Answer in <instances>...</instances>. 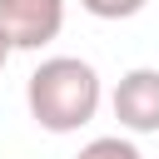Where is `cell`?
I'll list each match as a JSON object with an SVG mask.
<instances>
[{
	"label": "cell",
	"mask_w": 159,
	"mask_h": 159,
	"mask_svg": "<svg viewBox=\"0 0 159 159\" xmlns=\"http://www.w3.org/2000/svg\"><path fill=\"white\" fill-rule=\"evenodd\" d=\"M0 30L15 50H40L65 30V0H0Z\"/></svg>",
	"instance_id": "obj_3"
},
{
	"label": "cell",
	"mask_w": 159,
	"mask_h": 159,
	"mask_svg": "<svg viewBox=\"0 0 159 159\" xmlns=\"http://www.w3.org/2000/svg\"><path fill=\"white\" fill-rule=\"evenodd\" d=\"M109 109H114L119 129H129V134H159V70L139 65V70L119 75V84L109 94Z\"/></svg>",
	"instance_id": "obj_2"
},
{
	"label": "cell",
	"mask_w": 159,
	"mask_h": 159,
	"mask_svg": "<svg viewBox=\"0 0 159 159\" xmlns=\"http://www.w3.org/2000/svg\"><path fill=\"white\" fill-rule=\"evenodd\" d=\"M75 159H144V154H139L134 139H124V134H104V139H89Z\"/></svg>",
	"instance_id": "obj_4"
},
{
	"label": "cell",
	"mask_w": 159,
	"mask_h": 159,
	"mask_svg": "<svg viewBox=\"0 0 159 159\" xmlns=\"http://www.w3.org/2000/svg\"><path fill=\"white\" fill-rule=\"evenodd\" d=\"M99 99H104V84H99V70L80 55H50L35 65V75L25 80V104H30V119L50 134H75L84 129L94 114H99Z\"/></svg>",
	"instance_id": "obj_1"
},
{
	"label": "cell",
	"mask_w": 159,
	"mask_h": 159,
	"mask_svg": "<svg viewBox=\"0 0 159 159\" xmlns=\"http://www.w3.org/2000/svg\"><path fill=\"white\" fill-rule=\"evenodd\" d=\"M10 55H15V45L5 40V30H0V75H5V65H10Z\"/></svg>",
	"instance_id": "obj_6"
},
{
	"label": "cell",
	"mask_w": 159,
	"mask_h": 159,
	"mask_svg": "<svg viewBox=\"0 0 159 159\" xmlns=\"http://www.w3.org/2000/svg\"><path fill=\"white\" fill-rule=\"evenodd\" d=\"M94 20H129V15H139L149 0H80Z\"/></svg>",
	"instance_id": "obj_5"
}]
</instances>
